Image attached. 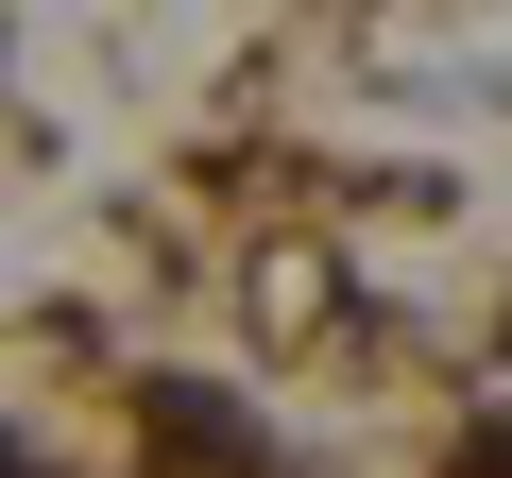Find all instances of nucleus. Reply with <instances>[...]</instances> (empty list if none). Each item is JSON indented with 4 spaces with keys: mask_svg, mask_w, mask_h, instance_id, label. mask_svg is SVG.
<instances>
[{
    "mask_svg": "<svg viewBox=\"0 0 512 478\" xmlns=\"http://www.w3.org/2000/svg\"><path fill=\"white\" fill-rule=\"evenodd\" d=\"M154 444H171V461H205V478H256V427H239L222 393H154Z\"/></svg>",
    "mask_w": 512,
    "mask_h": 478,
    "instance_id": "nucleus-1",
    "label": "nucleus"
},
{
    "mask_svg": "<svg viewBox=\"0 0 512 478\" xmlns=\"http://www.w3.org/2000/svg\"><path fill=\"white\" fill-rule=\"evenodd\" d=\"M444 478H512V410H495V427H461V461H444Z\"/></svg>",
    "mask_w": 512,
    "mask_h": 478,
    "instance_id": "nucleus-2",
    "label": "nucleus"
},
{
    "mask_svg": "<svg viewBox=\"0 0 512 478\" xmlns=\"http://www.w3.org/2000/svg\"><path fill=\"white\" fill-rule=\"evenodd\" d=\"M0 478H18V444H0Z\"/></svg>",
    "mask_w": 512,
    "mask_h": 478,
    "instance_id": "nucleus-3",
    "label": "nucleus"
}]
</instances>
